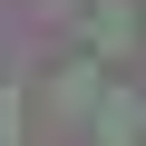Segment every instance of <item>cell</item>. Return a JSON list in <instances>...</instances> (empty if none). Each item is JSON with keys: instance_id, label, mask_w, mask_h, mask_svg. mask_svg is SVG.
<instances>
[{"instance_id": "1", "label": "cell", "mask_w": 146, "mask_h": 146, "mask_svg": "<svg viewBox=\"0 0 146 146\" xmlns=\"http://www.w3.org/2000/svg\"><path fill=\"white\" fill-rule=\"evenodd\" d=\"M98 127H107V146H136V136H146V98H127V88L98 98Z\"/></svg>"}, {"instance_id": "2", "label": "cell", "mask_w": 146, "mask_h": 146, "mask_svg": "<svg viewBox=\"0 0 146 146\" xmlns=\"http://www.w3.org/2000/svg\"><path fill=\"white\" fill-rule=\"evenodd\" d=\"M127 39H136V10H127V0H107V10H98V49H107V58H117V49H127Z\"/></svg>"}, {"instance_id": "3", "label": "cell", "mask_w": 146, "mask_h": 146, "mask_svg": "<svg viewBox=\"0 0 146 146\" xmlns=\"http://www.w3.org/2000/svg\"><path fill=\"white\" fill-rule=\"evenodd\" d=\"M0 146H20V98L0 88Z\"/></svg>"}]
</instances>
